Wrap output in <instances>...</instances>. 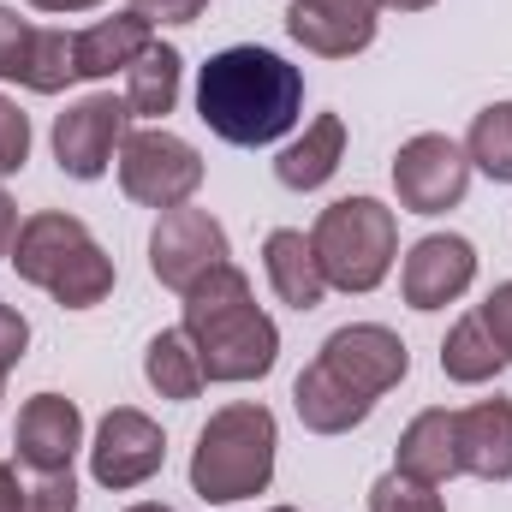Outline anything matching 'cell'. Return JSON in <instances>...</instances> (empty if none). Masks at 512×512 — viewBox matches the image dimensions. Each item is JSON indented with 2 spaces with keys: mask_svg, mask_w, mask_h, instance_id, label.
Here are the masks:
<instances>
[{
  "mask_svg": "<svg viewBox=\"0 0 512 512\" xmlns=\"http://www.w3.org/2000/svg\"><path fill=\"white\" fill-rule=\"evenodd\" d=\"M274 447H280V429H274L268 405L215 411L203 423V435H197V453H191V489L209 507L251 501V495H262L274 483Z\"/></svg>",
  "mask_w": 512,
  "mask_h": 512,
  "instance_id": "4",
  "label": "cell"
},
{
  "mask_svg": "<svg viewBox=\"0 0 512 512\" xmlns=\"http://www.w3.org/2000/svg\"><path fill=\"white\" fill-rule=\"evenodd\" d=\"M471 280H477V251H471V239H459V233H429V239H417L411 256H405V274H399L411 310H441V304H453Z\"/></svg>",
  "mask_w": 512,
  "mask_h": 512,
  "instance_id": "14",
  "label": "cell"
},
{
  "mask_svg": "<svg viewBox=\"0 0 512 512\" xmlns=\"http://www.w3.org/2000/svg\"><path fill=\"white\" fill-rule=\"evenodd\" d=\"M304 78L274 48H221L197 78V114L203 126L239 149L274 143L298 126Z\"/></svg>",
  "mask_w": 512,
  "mask_h": 512,
  "instance_id": "1",
  "label": "cell"
},
{
  "mask_svg": "<svg viewBox=\"0 0 512 512\" xmlns=\"http://www.w3.org/2000/svg\"><path fill=\"white\" fill-rule=\"evenodd\" d=\"M262 262H268V280H274L280 304H292V310H316V304L328 298V274H322L316 245H310L304 233L274 227L268 245H262Z\"/></svg>",
  "mask_w": 512,
  "mask_h": 512,
  "instance_id": "20",
  "label": "cell"
},
{
  "mask_svg": "<svg viewBox=\"0 0 512 512\" xmlns=\"http://www.w3.org/2000/svg\"><path fill=\"white\" fill-rule=\"evenodd\" d=\"M203 6H209V0H131V12L149 18V24H191Z\"/></svg>",
  "mask_w": 512,
  "mask_h": 512,
  "instance_id": "31",
  "label": "cell"
},
{
  "mask_svg": "<svg viewBox=\"0 0 512 512\" xmlns=\"http://www.w3.org/2000/svg\"><path fill=\"white\" fill-rule=\"evenodd\" d=\"M126 120L131 108L120 96H84L72 102L60 120H54V155H60V173L72 179H102L114 149L126 143Z\"/></svg>",
  "mask_w": 512,
  "mask_h": 512,
  "instance_id": "9",
  "label": "cell"
},
{
  "mask_svg": "<svg viewBox=\"0 0 512 512\" xmlns=\"http://www.w3.org/2000/svg\"><path fill=\"white\" fill-rule=\"evenodd\" d=\"M382 6H399V12H423V6H435V0H382Z\"/></svg>",
  "mask_w": 512,
  "mask_h": 512,
  "instance_id": "35",
  "label": "cell"
},
{
  "mask_svg": "<svg viewBox=\"0 0 512 512\" xmlns=\"http://www.w3.org/2000/svg\"><path fill=\"white\" fill-rule=\"evenodd\" d=\"M36 12H90V6H102V0H30Z\"/></svg>",
  "mask_w": 512,
  "mask_h": 512,
  "instance_id": "34",
  "label": "cell"
},
{
  "mask_svg": "<svg viewBox=\"0 0 512 512\" xmlns=\"http://www.w3.org/2000/svg\"><path fill=\"white\" fill-rule=\"evenodd\" d=\"M477 316H483V328L495 334V346L512 358V280H507V286H495V292L477 304Z\"/></svg>",
  "mask_w": 512,
  "mask_h": 512,
  "instance_id": "29",
  "label": "cell"
},
{
  "mask_svg": "<svg viewBox=\"0 0 512 512\" xmlns=\"http://www.w3.org/2000/svg\"><path fill=\"white\" fill-rule=\"evenodd\" d=\"M179 48H161V42H149V54L137 60L126 72V108L137 120H161V114H173V102H179Z\"/></svg>",
  "mask_w": 512,
  "mask_h": 512,
  "instance_id": "24",
  "label": "cell"
},
{
  "mask_svg": "<svg viewBox=\"0 0 512 512\" xmlns=\"http://www.w3.org/2000/svg\"><path fill=\"white\" fill-rule=\"evenodd\" d=\"M12 239H18V209H12V197L0 191V256H12Z\"/></svg>",
  "mask_w": 512,
  "mask_h": 512,
  "instance_id": "32",
  "label": "cell"
},
{
  "mask_svg": "<svg viewBox=\"0 0 512 512\" xmlns=\"http://www.w3.org/2000/svg\"><path fill=\"white\" fill-rule=\"evenodd\" d=\"M24 161H30V120L18 114L12 96H0V179L18 173Z\"/></svg>",
  "mask_w": 512,
  "mask_h": 512,
  "instance_id": "28",
  "label": "cell"
},
{
  "mask_svg": "<svg viewBox=\"0 0 512 512\" xmlns=\"http://www.w3.org/2000/svg\"><path fill=\"white\" fill-rule=\"evenodd\" d=\"M84 441V417L66 393H36L18 411V465L30 471H72V453Z\"/></svg>",
  "mask_w": 512,
  "mask_h": 512,
  "instance_id": "15",
  "label": "cell"
},
{
  "mask_svg": "<svg viewBox=\"0 0 512 512\" xmlns=\"http://www.w3.org/2000/svg\"><path fill=\"white\" fill-rule=\"evenodd\" d=\"M185 340L197 346L203 382H256L280 358V328L256 310L251 280L233 262L185 292Z\"/></svg>",
  "mask_w": 512,
  "mask_h": 512,
  "instance_id": "2",
  "label": "cell"
},
{
  "mask_svg": "<svg viewBox=\"0 0 512 512\" xmlns=\"http://www.w3.org/2000/svg\"><path fill=\"white\" fill-rule=\"evenodd\" d=\"M465 155H471L489 179L512 185V102H495V108H483V114L471 120Z\"/></svg>",
  "mask_w": 512,
  "mask_h": 512,
  "instance_id": "25",
  "label": "cell"
},
{
  "mask_svg": "<svg viewBox=\"0 0 512 512\" xmlns=\"http://www.w3.org/2000/svg\"><path fill=\"white\" fill-rule=\"evenodd\" d=\"M161 459H167V441H161V429L143 411L120 405V411L102 417L96 447H90V471H96L102 489H137V483H149L161 471Z\"/></svg>",
  "mask_w": 512,
  "mask_h": 512,
  "instance_id": "11",
  "label": "cell"
},
{
  "mask_svg": "<svg viewBox=\"0 0 512 512\" xmlns=\"http://www.w3.org/2000/svg\"><path fill=\"white\" fill-rule=\"evenodd\" d=\"M143 376L161 399H197L203 393V364H197V346L185 340V328H161L143 352Z\"/></svg>",
  "mask_w": 512,
  "mask_h": 512,
  "instance_id": "23",
  "label": "cell"
},
{
  "mask_svg": "<svg viewBox=\"0 0 512 512\" xmlns=\"http://www.w3.org/2000/svg\"><path fill=\"white\" fill-rule=\"evenodd\" d=\"M459 471H471L483 483L512 477V399H483V405L459 411Z\"/></svg>",
  "mask_w": 512,
  "mask_h": 512,
  "instance_id": "17",
  "label": "cell"
},
{
  "mask_svg": "<svg viewBox=\"0 0 512 512\" xmlns=\"http://www.w3.org/2000/svg\"><path fill=\"white\" fill-rule=\"evenodd\" d=\"M18 512H78L72 471H36V483H24V507Z\"/></svg>",
  "mask_w": 512,
  "mask_h": 512,
  "instance_id": "27",
  "label": "cell"
},
{
  "mask_svg": "<svg viewBox=\"0 0 512 512\" xmlns=\"http://www.w3.org/2000/svg\"><path fill=\"white\" fill-rule=\"evenodd\" d=\"M370 512H447L441 507V495L429 489V483H417V477H382L376 489H370Z\"/></svg>",
  "mask_w": 512,
  "mask_h": 512,
  "instance_id": "26",
  "label": "cell"
},
{
  "mask_svg": "<svg viewBox=\"0 0 512 512\" xmlns=\"http://www.w3.org/2000/svg\"><path fill=\"white\" fill-rule=\"evenodd\" d=\"M507 364H512V358L495 346V334L483 328V316H477V310H471V316L447 334V346H441V370H447V382H465V387L495 382Z\"/></svg>",
  "mask_w": 512,
  "mask_h": 512,
  "instance_id": "22",
  "label": "cell"
},
{
  "mask_svg": "<svg viewBox=\"0 0 512 512\" xmlns=\"http://www.w3.org/2000/svg\"><path fill=\"white\" fill-rule=\"evenodd\" d=\"M221 262H227V233H221V221L209 209H185L179 203V209H167L155 221V233H149V268H155L161 286L191 292Z\"/></svg>",
  "mask_w": 512,
  "mask_h": 512,
  "instance_id": "8",
  "label": "cell"
},
{
  "mask_svg": "<svg viewBox=\"0 0 512 512\" xmlns=\"http://www.w3.org/2000/svg\"><path fill=\"white\" fill-rule=\"evenodd\" d=\"M399 477H417L429 489L459 477V411L411 417V429L399 435Z\"/></svg>",
  "mask_w": 512,
  "mask_h": 512,
  "instance_id": "19",
  "label": "cell"
},
{
  "mask_svg": "<svg viewBox=\"0 0 512 512\" xmlns=\"http://www.w3.org/2000/svg\"><path fill=\"white\" fill-rule=\"evenodd\" d=\"M310 245H316V262H322L328 286L376 292L387 280V268H393V251H399V221L376 197H340V203L322 209Z\"/></svg>",
  "mask_w": 512,
  "mask_h": 512,
  "instance_id": "5",
  "label": "cell"
},
{
  "mask_svg": "<svg viewBox=\"0 0 512 512\" xmlns=\"http://www.w3.org/2000/svg\"><path fill=\"white\" fill-rule=\"evenodd\" d=\"M126 512H173V507H161V501H143V507H126Z\"/></svg>",
  "mask_w": 512,
  "mask_h": 512,
  "instance_id": "36",
  "label": "cell"
},
{
  "mask_svg": "<svg viewBox=\"0 0 512 512\" xmlns=\"http://www.w3.org/2000/svg\"><path fill=\"white\" fill-rule=\"evenodd\" d=\"M24 346H30V322H24L12 304H0V376L24 358Z\"/></svg>",
  "mask_w": 512,
  "mask_h": 512,
  "instance_id": "30",
  "label": "cell"
},
{
  "mask_svg": "<svg viewBox=\"0 0 512 512\" xmlns=\"http://www.w3.org/2000/svg\"><path fill=\"white\" fill-rule=\"evenodd\" d=\"M120 185L143 209H179L203 185V155L161 126L126 131V143H120Z\"/></svg>",
  "mask_w": 512,
  "mask_h": 512,
  "instance_id": "6",
  "label": "cell"
},
{
  "mask_svg": "<svg viewBox=\"0 0 512 512\" xmlns=\"http://www.w3.org/2000/svg\"><path fill=\"white\" fill-rule=\"evenodd\" d=\"M340 155H346V120H340V114H322V120L304 126L298 143L280 149L274 173H280L286 191H316V185H328V179L340 173Z\"/></svg>",
  "mask_w": 512,
  "mask_h": 512,
  "instance_id": "21",
  "label": "cell"
},
{
  "mask_svg": "<svg viewBox=\"0 0 512 512\" xmlns=\"http://www.w3.org/2000/svg\"><path fill=\"white\" fill-rule=\"evenodd\" d=\"M322 364L340 376V382H352L358 393H387V387L405 382V370H411V352H405V340L393 334V328H376V322H352V328H340V334H328V346H322Z\"/></svg>",
  "mask_w": 512,
  "mask_h": 512,
  "instance_id": "13",
  "label": "cell"
},
{
  "mask_svg": "<svg viewBox=\"0 0 512 512\" xmlns=\"http://www.w3.org/2000/svg\"><path fill=\"white\" fill-rule=\"evenodd\" d=\"M471 185V155L441 137V131H423L411 143H399L393 155V191L411 215H447Z\"/></svg>",
  "mask_w": 512,
  "mask_h": 512,
  "instance_id": "7",
  "label": "cell"
},
{
  "mask_svg": "<svg viewBox=\"0 0 512 512\" xmlns=\"http://www.w3.org/2000/svg\"><path fill=\"white\" fill-rule=\"evenodd\" d=\"M12 268H18V280L42 286L66 310H90L114 292V256L90 239V227L78 215H60V209H42L18 227Z\"/></svg>",
  "mask_w": 512,
  "mask_h": 512,
  "instance_id": "3",
  "label": "cell"
},
{
  "mask_svg": "<svg viewBox=\"0 0 512 512\" xmlns=\"http://www.w3.org/2000/svg\"><path fill=\"white\" fill-rule=\"evenodd\" d=\"M268 512H298V507H268Z\"/></svg>",
  "mask_w": 512,
  "mask_h": 512,
  "instance_id": "37",
  "label": "cell"
},
{
  "mask_svg": "<svg viewBox=\"0 0 512 512\" xmlns=\"http://www.w3.org/2000/svg\"><path fill=\"white\" fill-rule=\"evenodd\" d=\"M0 78L36 90V96H54L78 78L72 66V36L66 30H36L24 24L12 6H0Z\"/></svg>",
  "mask_w": 512,
  "mask_h": 512,
  "instance_id": "10",
  "label": "cell"
},
{
  "mask_svg": "<svg viewBox=\"0 0 512 512\" xmlns=\"http://www.w3.org/2000/svg\"><path fill=\"white\" fill-rule=\"evenodd\" d=\"M292 411H298V423L316 429V435H346V429H358V423L376 411V399L358 393L352 382H340V376L316 358V364L292 382Z\"/></svg>",
  "mask_w": 512,
  "mask_h": 512,
  "instance_id": "16",
  "label": "cell"
},
{
  "mask_svg": "<svg viewBox=\"0 0 512 512\" xmlns=\"http://www.w3.org/2000/svg\"><path fill=\"white\" fill-rule=\"evenodd\" d=\"M376 12H382V0H292L286 30L298 48H310L322 60H352L376 42Z\"/></svg>",
  "mask_w": 512,
  "mask_h": 512,
  "instance_id": "12",
  "label": "cell"
},
{
  "mask_svg": "<svg viewBox=\"0 0 512 512\" xmlns=\"http://www.w3.org/2000/svg\"><path fill=\"white\" fill-rule=\"evenodd\" d=\"M24 507V483L12 477V465H0V512H18Z\"/></svg>",
  "mask_w": 512,
  "mask_h": 512,
  "instance_id": "33",
  "label": "cell"
},
{
  "mask_svg": "<svg viewBox=\"0 0 512 512\" xmlns=\"http://www.w3.org/2000/svg\"><path fill=\"white\" fill-rule=\"evenodd\" d=\"M149 54V18L137 12H114L90 30L72 36V66L78 78H114V72H131L137 60Z\"/></svg>",
  "mask_w": 512,
  "mask_h": 512,
  "instance_id": "18",
  "label": "cell"
}]
</instances>
